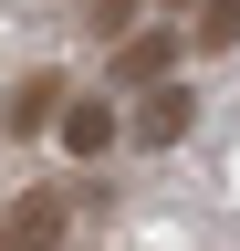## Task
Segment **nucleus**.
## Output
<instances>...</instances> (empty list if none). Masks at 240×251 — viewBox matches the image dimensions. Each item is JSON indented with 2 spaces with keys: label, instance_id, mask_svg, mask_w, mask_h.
Segmentation results:
<instances>
[{
  "label": "nucleus",
  "instance_id": "nucleus-7",
  "mask_svg": "<svg viewBox=\"0 0 240 251\" xmlns=\"http://www.w3.org/2000/svg\"><path fill=\"white\" fill-rule=\"evenodd\" d=\"M94 31H126L136 42V0H94Z\"/></svg>",
  "mask_w": 240,
  "mask_h": 251
},
{
  "label": "nucleus",
  "instance_id": "nucleus-5",
  "mask_svg": "<svg viewBox=\"0 0 240 251\" xmlns=\"http://www.w3.org/2000/svg\"><path fill=\"white\" fill-rule=\"evenodd\" d=\"M63 147H73V157H105V147H115V105H105V94L63 115Z\"/></svg>",
  "mask_w": 240,
  "mask_h": 251
},
{
  "label": "nucleus",
  "instance_id": "nucleus-6",
  "mask_svg": "<svg viewBox=\"0 0 240 251\" xmlns=\"http://www.w3.org/2000/svg\"><path fill=\"white\" fill-rule=\"evenodd\" d=\"M198 42H209V52L240 42V0H198Z\"/></svg>",
  "mask_w": 240,
  "mask_h": 251
},
{
  "label": "nucleus",
  "instance_id": "nucleus-2",
  "mask_svg": "<svg viewBox=\"0 0 240 251\" xmlns=\"http://www.w3.org/2000/svg\"><path fill=\"white\" fill-rule=\"evenodd\" d=\"M52 115H73L63 74H21V84H11V105H0V126H11V136H42Z\"/></svg>",
  "mask_w": 240,
  "mask_h": 251
},
{
  "label": "nucleus",
  "instance_id": "nucleus-4",
  "mask_svg": "<svg viewBox=\"0 0 240 251\" xmlns=\"http://www.w3.org/2000/svg\"><path fill=\"white\" fill-rule=\"evenodd\" d=\"M167 63H177V31H136V42H126V52H115V74H126V84H146V94H157V84H167Z\"/></svg>",
  "mask_w": 240,
  "mask_h": 251
},
{
  "label": "nucleus",
  "instance_id": "nucleus-1",
  "mask_svg": "<svg viewBox=\"0 0 240 251\" xmlns=\"http://www.w3.org/2000/svg\"><path fill=\"white\" fill-rule=\"evenodd\" d=\"M63 230H73V188H21L0 220V251H52Z\"/></svg>",
  "mask_w": 240,
  "mask_h": 251
},
{
  "label": "nucleus",
  "instance_id": "nucleus-3",
  "mask_svg": "<svg viewBox=\"0 0 240 251\" xmlns=\"http://www.w3.org/2000/svg\"><path fill=\"white\" fill-rule=\"evenodd\" d=\"M188 94H177V84H157V94H146V105H136V147H177V136H188Z\"/></svg>",
  "mask_w": 240,
  "mask_h": 251
}]
</instances>
